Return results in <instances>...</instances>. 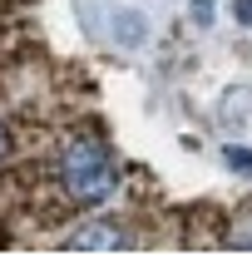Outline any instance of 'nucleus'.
<instances>
[{
    "label": "nucleus",
    "mask_w": 252,
    "mask_h": 257,
    "mask_svg": "<svg viewBox=\"0 0 252 257\" xmlns=\"http://www.w3.org/2000/svg\"><path fill=\"white\" fill-rule=\"evenodd\" d=\"M193 10H198V20H203V15H213V0H198Z\"/></svg>",
    "instance_id": "obj_4"
},
{
    "label": "nucleus",
    "mask_w": 252,
    "mask_h": 257,
    "mask_svg": "<svg viewBox=\"0 0 252 257\" xmlns=\"http://www.w3.org/2000/svg\"><path fill=\"white\" fill-rule=\"evenodd\" d=\"M60 178L64 188H69V198L74 203H104L109 193L119 188V168H114V159H109V149L99 144V139H79V144H69L60 159Z\"/></svg>",
    "instance_id": "obj_1"
},
{
    "label": "nucleus",
    "mask_w": 252,
    "mask_h": 257,
    "mask_svg": "<svg viewBox=\"0 0 252 257\" xmlns=\"http://www.w3.org/2000/svg\"><path fill=\"white\" fill-rule=\"evenodd\" d=\"M227 168L232 173H252V149H227Z\"/></svg>",
    "instance_id": "obj_3"
},
{
    "label": "nucleus",
    "mask_w": 252,
    "mask_h": 257,
    "mask_svg": "<svg viewBox=\"0 0 252 257\" xmlns=\"http://www.w3.org/2000/svg\"><path fill=\"white\" fill-rule=\"evenodd\" d=\"M64 247H94V252H119L124 247V232L114 223H84V227H74L69 232V242Z\"/></svg>",
    "instance_id": "obj_2"
},
{
    "label": "nucleus",
    "mask_w": 252,
    "mask_h": 257,
    "mask_svg": "<svg viewBox=\"0 0 252 257\" xmlns=\"http://www.w3.org/2000/svg\"><path fill=\"white\" fill-rule=\"evenodd\" d=\"M237 15H242V20H252V0H242V5H237Z\"/></svg>",
    "instance_id": "obj_6"
},
{
    "label": "nucleus",
    "mask_w": 252,
    "mask_h": 257,
    "mask_svg": "<svg viewBox=\"0 0 252 257\" xmlns=\"http://www.w3.org/2000/svg\"><path fill=\"white\" fill-rule=\"evenodd\" d=\"M5 154H10V134L0 128V163H5Z\"/></svg>",
    "instance_id": "obj_5"
}]
</instances>
